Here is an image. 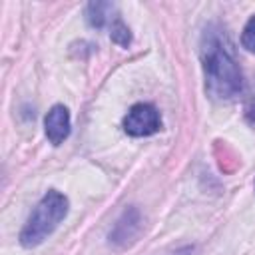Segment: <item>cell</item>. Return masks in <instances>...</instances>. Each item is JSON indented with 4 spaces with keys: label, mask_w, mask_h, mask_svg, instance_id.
Instances as JSON below:
<instances>
[{
    "label": "cell",
    "mask_w": 255,
    "mask_h": 255,
    "mask_svg": "<svg viewBox=\"0 0 255 255\" xmlns=\"http://www.w3.org/2000/svg\"><path fill=\"white\" fill-rule=\"evenodd\" d=\"M201 62L205 76V92L215 100H231L243 90V76L233 54L229 36L209 26L201 38Z\"/></svg>",
    "instance_id": "6da1fadb"
},
{
    "label": "cell",
    "mask_w": 255,
    "mask_h": 255,
    "mask_svg": "<svg viewBox=\"0 0 255 255\" xmlns=\"http://www.w3.org/2000/svg\"><path fill=\"white\" fill-rule=\"evenodd\" d=\"M68 197L56 189H50L34 207L28 221L20 231V245L22 247H36L40 245L68 215Z\"/></svg>",
    "instance_id": "7a4b0ae2"
},
{
    "label": "cell",
    "mask_w": 255,
    "mask_h": 255,
    "mask_svg": "<svg viewBox=\"0 0 255 255\" xmlns=\"http://www.w3.org/2000/svg\"><path fill=\"white\" fill-rule=\"evenodd\" d=\"M159 128H161V118L157 108L151 104H143V102L133 104L124 118V131L133 137L151 135L159 131Z\"/></svg>",
    "instance_id": "3957f363"
},
{
    "label": "cell",
    "mask_w": 255,
    "mask_h": 255,
    "mask_svg": "<svg viewBox=\"0 0 255 255\" xmlns=\"http://www.w3.org/2000/svg\"><path fill=\"white\" fill-rule=\"evenodd\" d=\"M44 129L50 143L60 145L70 135V112L66 106L56 104L50 108V112L44 118Z\"/></svg>",
    "instance_id": "277c9868"
},
{
    "label": "cell",
    "mask_w": 255,
    "mask_h": 255,
    "mask_svg": "<svg viewBox=\"0 0 255 255\" xmlns=\"http://www.w3.org/2000/svg\"><path fill=\"white\" fill-rule=\"evenodd\" d=\"M112 10H114V6L108 4V2H92L86 8V20H88L90 26L102 28L110 20V12Z\"/></svg>",
    "instance_id": "5b68a950"
},
{
    "label": "cell",
    "mask_w": 255,
    "mask_h": 255,
    "mask_svg": "<svg viewBox=\"0 0 255 255\" xmlns=\"http://www.w3.org/2000/svg\"><path fill=\"white\" fill-rule=\"evenodd\" d=\"M110 36H112V40L116 42V44H122V46H128L129 44V40H131V36H129V30H128V26L118 18L116 22H114V26H112V32H110Z\"/></svg>",
    "instance_id": "8992f818"
},
{
    "label": "cell",
    "mask_w": 255,
    "mask_h": 255,
    "mask_svg": "<svg viewBox=\"0 0 255 255\" xmlns=\"http://www.w3.org/2000/svg\"><path fill=\"white\" fill-rule=\"evenodd\" d=\"M241 44L245 50L255 52V16H251L241 32Z\"/></svg>",
    "instance_id": "52a82bcc"
}]
</instances>
